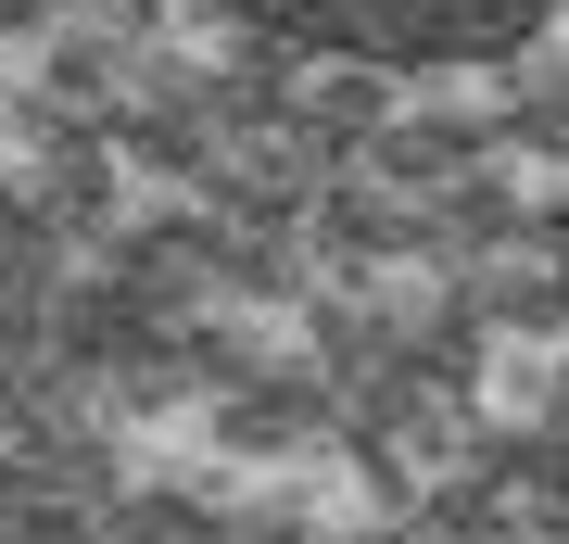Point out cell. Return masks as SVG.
I'll use <instances>...</instances> for the list:
<instances>
[{
    "label": "cell",
    "instance_id": "cell-1",
    "mask_svg": "<svg viewBox=\"0 0 569 544\" xmlns=\"http://www.w3.org/2000/svg\"><path fill=\"white\" fill-rule=\"evenodd\" d=\"M228 13L279 26L305 51H355V63H443V51H507L557 0H228Z\"/></svg>",
    "mask_w": 569,
    "mask_h": 544
}]
</instances>
